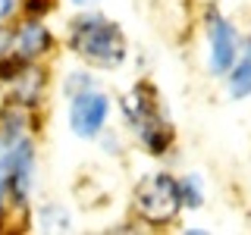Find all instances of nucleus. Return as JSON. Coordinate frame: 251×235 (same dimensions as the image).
I'll use <instances>...</instances> for the list:
<instances>
[{
    "instance_id": "nucleus-1",
    "label": "nucleus",
    "mask_w": 251,
    "mask_h": 235,
    "mask_svg": "<svg viewBox=\"0 0 251 235\" xmlns=\"http://www.w3.org/2000/svg\"><path fill=\"white\" fill-rule=\"evenodd\" d=\"M120 107H123L126 125L145 144L148 154L160 157L170 151L176 132H173V122L160 104V94H157V88L151 82H135L132 91H126V97L120 100Z\"/></svg>"
},
{
    "instance_id": "nucleus-2",
    "label": "nucleus",
    "mask_w": 251,
    "mask_h": 235,
    "mask_svg": "<svg viewBox=\"0 0 251 235\" xmlns=\"http://www.w3.org/2000/svg\"><path fill=\"white\" fill-rule=\"evenodd\" d=\"M69 47H73L75 57L100 69L123 66L126 53H129L123 28L100 13H85L69 25Z\"/></svg>"
},
{
    "instance_id": "nucleus-3",
    "label": "nucleus",
    "mask_w": 251,
    "mask_h": 235,
    "mask_svg": "<svg viewBox=\"0 0 251 235\" xmlns=\"http://www.w3.org/2000/svg\"><path fill=\"white\" fill-rule=\"evenodd\" d=\"M132 204L145 223L167 226L179 216L182 198H179V182L170 172H148L132 188Z\"/></svg>"
},
{
    "instance_id": "nucleus-4",
    "label": "nucleus",
    "mask_w": 251,
    "mask_h": 235,
    "mask_svg": "<svg viewBox=\"0 0 251 235\" xmlns=\"http://www.w3.org/2000/svg\"><path fill=\"white\" fill-rule=\"evenodd\" d=\"M110 116V97L104 91H78L69 97V129L78 138H98Z\"/></svg>"
},
{
    "instance_id": "nucleus-5",
    "label": "nucleus",
    "mask_w": 251,
    "mask_h": 235,
    "mask_svg": "<svg viewBox=\"0 0 251 235\" xmlns=\"http://www.w3.org/2000/svg\"><path fill=\"white\" fill-rule=\"evenodd\" d=\"M239 31H235L232 19L223 13L207 10V66L214 75H226L229 66L239 57Z\"/></svg>"
},
{
    "instance_id": "nucleus-6",
    "label": "nucleus",
    "mask_w": 251,
    "mask_h": 235,
    "mask_svg": "<svg viewBox=\"0 0 251 235\" xmlns=\"http://www.w3.org/2000/svg\"><path fill=\"white\" fill-rule=\"evenodd\" d=\"M22 135H25V116L6 113L0 119V210H3V198H6V188H10V176H13L16 141Z\"/></svg>"
},
{
    "instance_id": "nucleus-7",
    "label": "nucleus",
    "mask_w": 251,
    "mask_h": 235,
    "mask_svg": "<svg viewBox=\"0 0 251 235\" xmlns=\"http://www.w3.org/2000/svg\"><path fill=\"white\" fill-rule=\"evenodd\" d=\"M35 144H31L28 132L16 141V154H13V176H10V188H13V198L19 204L28 201V194L35 191Z\"/></svg>"
},
{
    "instance_id": "nucleus-8",
    "label": "nucleus",
    "mask_w": 251,
    "mask_h": 235,
    "mask_svg": "<svg viewBox=\"0 0 251 235\" xmlns=\"http://www.w3.org/2000/svg\"><path fill=\"white\" fill-rule=\"evenodd\" d=\"M50 44H53V35L41 22H25V25H19L13 31V53L19 63H31L35 57H41Z\"/></svg>"
},
{
    "instance_id": "nucleus-9",
    "label": "nucleus",
    "mask_w": 251,
    "mask_h": 235,
    "mask_svg": "<svg viewBox=\"0 0 251 235\" xmlns=\"http://www.w3.org/2000/svg\"><path fill=\"white\" fill-rule=\"evenodd\" d=\"M226 88H229L232 100H245L251 97V38L239 47V57L226 72Z\"/></svg>"
},
{
    "instance_id": "nucleus-10",
    "label": "nucleus",
    "mask_w": 251,
    "mask_h": 235,
    "mask_svg": "<svg viewBox=\"0 0 251 235\" xmlns=\"http://www.w3.org/2000/svg\"><path fill=\"white\" fill-rule=\"evenodd\" d=\"M16 78V94L13 97L19 100V104H35L38 97H41V88H44V75L38 72V69H19V72L13 75Z\"/></svg>"
},
{
    "instance_id": "nucleus-11",
    "label": "nucleus",
    "mask_w": 251,
    "mask_h": 235,
    "mask_svg": "<svg viewBox=\"0 0 251 235\" xmlns=\"http://www.w3.org/2000/svg\"><path fill=\"white\" fill-rule=\"evenodd\" d=\"M35 223H38L41 232H69L73 229V216H69V210L63 207V204H44V207L38 210Z\"/></svg>"
},
{
    "instance_id": "nucleus-12",
    "label": "nucleus",
    "mask_w": 251,
    "mask_h": 235,
    "mask_svg": "<svg viewBox=\"0 0 251 235\" xmlns=\"http://www.w3.org/2000/svg\"><path fill=\"white\" fill-rule=\"evenodd\" d=\"M179 182V198H182V207H201L204 204V182L198 172H188V176L176 179Z\"/></svg>"
},
{
    "instance_id": "nucleus-13",
    "label": "nucleus",
    "mask_w": 251,
    "mask_h": 235,
    "mask_svg": "<svg viewBox=\"0 0 251 235\" xmlns=\"http://www.w3.org/2000/svg\"><path fill=\"white\" fill-rule=\"evenodd\" d=\"M63 88H66L69 97H73V94L88 91V88H91V78H88V72H69V75H66V82H63Z\"/></svg>"
},
{
    "instance_id": "nucleus-14",
    "label": "nucleus",
    "mask_w": 251,
    "mask_h": 235,
    "mask_svg": "<svg viewBox=\"0 0 251 235\" xmlns=\"http://www.w3.org/2000/svg\"><path fill=\"white\" fill-rule=\"evenodd\" d=\"M6 53H13V31L0 25V57H6Z\"/></svg>"
},
{
    "instance_id": "nucleus-15",
    "label": "nucleus",
    "mask_w": 251,
    "mask_h": 235,
    "mask_svg": "<svg viewBox=\"0 0 251 235\" xmlns=\"http://www.w3.org/2000/svg\"><path fill=\"white\" fill-rule=\"evenodd\" d=\"M13 10H16V0H0V22H3V19H10Z\"/></svg>"
},
{
    "instance_id": "nucleus-16",
    "label": "nucleus",
    "mask_w": 251,
    "mask_h": 235,
    "mask_svg": "<svg viewBox=\"0 0 251 235\" xmlns=\"http://www.w3.org/2000/svg\"><path fill=\"white\" fill-rule=\"evenodd\" d=\"M69 3H73L75 10H94V6H98L100 0H69Z\"/></svg>"
}]
</instances>
